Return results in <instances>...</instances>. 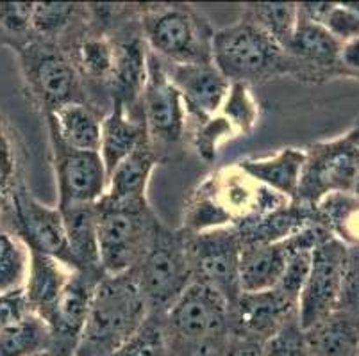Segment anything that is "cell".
<instances>
[{"label": "cell", "mask_w": 359, "mask_h": 356, "mask_svg": "<svg viewBox=\"0 0 359 356\" xmlns=\"http://www.w3.org/2000/svg\"><path fill=\"white\" fill-rule=\"evenodd\" d=\"M288 204L293 201L257 184L236 164L211 175L191 196L186 208L184 230L197 234L215 228L238 227Z\"/></svg>", "instance_id": "6da1fadb"}, {"label": "cell", "mask_w": 359, "mask_h": 356, "mask_svg": "<svg viewBox=\"0 0 359 356\" xmlns=\"http://www.w3.org/2000/svg\"><path fill=\"white\" fill-rule=\"evenodd\" d=\"M149 318L135 269L104 274L91 299L90 315L75 356H113Z\"/></svg>", "instance_id": "7a4b0ae2"}, {"label": "cell", "mask_w": 359, "mask_h": 356, "mask_svg": "<svg viewBox=\"0 0 359 356\" xmlns=\"http://www.w3.org/2000/svg\"><path fill=\"white\" fill-rule=\"evenodd\" d=\"M163 318L174 356H225L229 351V303L217 290L194 282Z\"/></svg>", "instance_id": "3957f363"}, {"label": "cell", "mask_w": 359, "mask_h": 356, "mask_svg": "<svg viewBox=\"0 0 359 356\" xmlns=\"http://www.w3.org/2000/svg\"><path fill=\"white\" fill-rule=\"evenodd\" d=\"M213 64L229 83L256 84L293 71L297 61L283 47L243 18L213 34Z\"/></svg>", "instance_id": "277c9868"}, {"label": "cell", "mask_w": 359, "mask_h": 356, "mask_svg": "<svg viewBox=\"0 0 359 356\" xmlns=\"http://www.w3.org/2000/svg\"><path fill=\"white\" fill-rule=\"evenodd\" d=\"M140 24L149 50L165 63H213L215 31L190 6L166 4L143 9Z\"/></svg>", "instance_id": "5b68a950"}, {"label": "cell", "mask_w": 359, "mask_h": 356, "mask_svg": "<svg viewBox=\"0 0 359 356\" xmlns=\"http://www.w3.org/2000/svg\"><path fill=\"white\" fill-rule=\"evenodd\" d=\"M149 313L165 315L194 283L186 232H172L158 225L152 244L135 267Z\"/></svg>", "instance_id": "8992f818"}, {"label": "cell", "mask_w": 359, "mask_h": 356, "mask_svg": "<svg viewBox=\"0 0 359 356\" xmlns=\"http://www.w3.org/2000/svg\"><path fill=\"white\" fill-rule=\"evenodd\" d=\"M99 215V259L104 274H122L135 269L152 244L158 220L149 205L129 207L102 200L97 204Z\"/></svg>", "instance_id": "52a82bcc"}, {"label": "cell", "mask_w": 359, "mask_h": 356, "mask_svg": "<svg viewBox=\"0 0 359 356\" xmlns=\"http://www.w3.org/2000/svg\"><path fill=\"white\" fill-rule=\"evenodd\" d=\"M359 176V130L306 152L295 204L315 208L331 194L352 192Z\"/></svg>", "instance_id": "ba28073f"}, {"label": "cell", "mask_w": 359, "mask_h": 356, "mask_svg": "<svg viewBox=\"0 0 359 356\" xmlns=\"http://www.w3.org/2000/svg\"><path fill=\"white\" fill-rule=\"evenodd\" d=\"M186 244L194 282L217 290L231 308L241 294V241L236 228H215L197 234L186 232Z\"/></svg>", "instance_id": "9c48e42d"}, {"label": "cell", "mask_w": 359, "mask_h": 356, "mask_svg": "<svg viewBox=\"0 0 359 356\" xmlns=\"http://www.w3.org/2000/svg\"><path fill=\"white\" fill-rule=\"evenodd\" d=\"M29 90L47 114L68 104L81 102V86L75 64L54 41L29 39L18 48Z\"/></svg>", "instance_id": "30bf717a"}, {"label": "cell", "mask_w": 359, "mask_h": 356, "mask_svg": "<svg viewBox=\"0 0 359 356\" xmlns=\"http://www.w3.org/2000/svg\"><path fill=\"white\" fill-rule=\"evenodd\" d=\"M345 262L347 244L336 239L332 234L313 250L311 269L297 303V318L304 332L339 310Z\"/></svg>", "instance_id": "8fae6325"}, {"label": "cell", "mask_w": 359, "mask_h": 356, "mask_svg": "<svg viewBox=\"0 0 359 356\" xmlns=\"http://www.w3.org/2000/svg\"><path fill=\"white\" fill-rule=\"evenodd\" d=\"M102 276V271H74L54 308L41 319L50 335L48 351L54 356H75Z\"/></svg>", "instance_id": "7c38bea8"}, {"label": "cell", "mask_w": 359, "mask_h": 356, "mask_svg": "<svg viewBox=\"0 0 359 356\" xmlns=\"http://www.w3.org/2000/svg\"><path fill=\"white\" fill-rule=\"evenodd\" d=\"M50 145L60 191L57 207L99 204L107 192V171L100 153L70 148L54 130H50Z\"/></svg>", "instance_id": "4fadbf2b"}, {"label": "cell", "mask_w": 359, "mask_h": 356, "mask_svg": "<svg viewBox=\"0 0 359 356\" xmlns=\"http://www.w3.org/2000/svg\"><path fill=\"white\" fill-rule=\"evenodd\" d=\"M13 200V227L24 241L25 248L48 255L70 271H77L68 248L67 230L60 207H47L32 198L25 187H15Z\"/></svg>", "instance_id": "5bb4252c"}, {"label": "cell", "mask_w": 359, "mask_h": 356, "mask_svg": "<svg viewBox=\"0 0 359 356\" xmlns=\"http://www.w3.org/2000/svg\"><path fill=\"white\" fill-rule=\"evenodd\" d=\"M142 114L150 143L175 145L184 132L186 107L161 59L149 50L147 80L142 91Z\"/></svg>", "instance_id": "9a60e30c"}, {"label": "cell", "mask_w": 359, "mask_h": 356, "mask_svg": "<svg viewBox=\"0 0 359 356\" xmlns=\"http://www.w3.org/2000/svg\"><path fill=\"white\" fill-rule=\"evenodd\" d=\"M293 315H297V303L277 289L241 292L229 308L231 333L240 341L261 346Z\"/></svg>", "instance_id": "2e32d148"}, {"label": "cell", "mask_w": 359, "mask_h": 356, "mask_svg": "<svg viewBox=\"0 0 359 356\" xmlns=\"http://www.w3.org/2000/svg\"><path fill=\"white\" fill-rule=\"evenodd\" d=\"M163 64L170 80L181 93L186 111L194 114L198 123L208 122L220 113L231 83L213 63L170 64L163 61Z\"/></svg>", "instance_id": "e0dca14e"}, {"label": "cell", "mask_w": 359, "mask_h": 356, "mask_svg": "<svg viewBox=\"0 0 359 356\" xmlns=\"http://www.w3.org/2000/svg\"><path fill=\"white\" fill-rule=\"evenodd\" d=\"M156 162L158 157L154 146L150 139H145L109 173L104 198L118 205L147 207V187Z\"/></svg>", "instance_id": "ac0fdd59"}, {"label": "cell", "mask_w": 359, "mask_h": 356, "mask_svg": "<svg viewBox=\"0 0 359 356\" xmlns=\"http://www.w3.org/2000/svg\"><path fill=\"white\" fill-rule=\"evenodd\" d=\"M290 251H292L290 237L279 243L241 244V292H261V290L276 289L288 262Z\"/></svg>", "instance_id": "d6986e66"}, {"label": "cell", "mask_w": 359, "mask_h": 356, "mask_svg": "<svg viewBox=\"0 0 359 356\" xmlns=\"http://www.w3.org/2000/svg\"><path fill=\"white\" fill-rule=\"evenodd\" d=\"M145 139H149V134L143 118H133L129 107L120 100H115L107 116L100 123L99 153L106 166L107 176Z\"/></svg>", "instance_id": "ffe728a7"}, {"label": "cell", "mask_w": 359, "mask_h": 356, "mask_svg": "<svg viewBox=\"0 0 359 356\" xmlns=\"http://www.w3.org/2000/svg\"><path fill=\"white\" fill-rule=\"evenodd\" d=\"M29 264L25 274L24 292L27 296L29 306L32 313L40 319H45L48 312L60 299L65 285L74 271L68 269L61 262L40 253V251L27 248Z\"/></svg>", "instance_id": "44dd1931"}, {"label": "cell", "mask_w": 359, "mask_h": 356, "mask_svg": "<svg viewBox=\"0 0 359 356\" xmlns=\"http://www.w3.org/2000/svg\"><path fill=\"white\" fill-rule=\"evenodd\" d=\"M304 161L306 152L285 148L266 159H247L238 162V166L257 184L272 189L273 192L295 204Z\"/></svg>", "instance_id": "7402d4cb"}, {"label": "cell", "mask_w": 359, "mask_h": 356, "mask_svg": "<svg viewBox=\"0 0 359 356\" xmlns=\"http://www.w3.org/2000/svg\"><path fill=\"white\" fill-rule=\"evenodd\" d=\"M113 48H115V63H113L109 84L113 86L115 100H120L129 109H133L145 86L149 50L145 41L138 36L113 41Z\"/></svg>", "instance_id": "603a6c76"}, {"label": "cell", "mask_w": 359, "mask_h": 356, "mask_svg": "<svg viewBox=\"0 0 359 356\" xmlns=\"http://www.w3.org/2000/svg\"><path fill=\"white\" fill-rule=\"evenodd\" d=\"M67 230L68 248L77 271H102L99 259V215L97 204L60 208ZM104 273V271H102Z\"/></svg>", "instance_id": "cb8c5ba5"}, {"label": "cell", "mask_w": 359, "mask_h": 356, "mask_svg": "<svg viewBox=\"0 0 359 356\" xmlns=\"http://www.w3.org/2000/svg\"><path fill=\"white\" fill-rule=\"evenodd\" d=\"M48 129L57 134L61 141L81 152H99L100 150V123L95 111L86 104L74 102L61 107L55 113L47 114Z\"/></svg>", "instance_id": "d4e9b609"}, {"label": "cell", "mask_w": 359, "mask_h": 356, "mask_svg": "<svg viewBox=\"0 0 359 356\" xmlns=\"http://www.w3.org/2000/svg\"><path fill=\"white\" fill-rule=\"evenodd\" d=\"M339 48L341 43L324 25L299 18L286 52L297 63H308L316 68H334L338 64Z\"/></svg>", "instance_id": "484cf974"}, {"label": "cell", "mask_w": 359, "mask_h": 356, "mask_svg": "<svg viewBox=\"0 0 359 356\" xmlns=\"http://www.w3.org/2000/svg\"><path fill=\"white\" fill-rule=\"evenodd\" d=\"M306 339L313 356H354L359 346V322L338 310L306 329Z\"/></svg>", "instance_id": "4316f807"}, {"label": "cell", "mask_w": 359, "mask_h": 356, "mask_svg": "<svg viewBox=\"0 0 359 356\" xmlns=\"http://www.w3.org/2000/svg\"><path fill=\"white\" fill-rule=\"evenodd\" d=\"M322 223L327 225L329 232L334 234L347 246H359V198L352 192L331 194L316 205Z\"/></svg>", "instance_id": "83f0119b"}, {"label": "cell", "mask_w": 359, "mask_h": 356, "mask_svg": "<svg viewBox=\"0 0 359 356\" xmlns=\"http://www.w3.org/2000/svg\"><path fill=\"white\" fill-rule=\"evenodd\" d=\"M243 16L270 36L279 47L288 50L290 41L299 22L297 4L292 2H273V4H249Z\"/></svg>", "instance_id": "f1b7e54d"}, {"label": "cell", "mask_w": 359, "mask_h": 356, "mask_svg": "<svg viewBox=\"0 0 359 356\" xmlns=\"http://www.w3.org/2000/svg\"><path fill=\"white\" fill-rule=\"evenodd\" d=\"M50 335L38 315L29 313L16 325L0 329V356H32L48 351Z\"/></svg>", "instance_id": "f546056e"}, {"label": "cell", "mask_w": 359, "mask_h": 356, "mask_svg": "<svg viewBox=\"0 0 359 356\" xmlns=\"http://www.w3.org/2000/svg\"><path fill=\"white\" fill-rule=\"evenodd\" d=\"M75 66L79 68L86 77L93 80L109 83L115 63V48L113 41L106 36H88L75 48Z\"/></svg>", "instance_id": "4dcf8cb0"}, {"label": "cell", "mask_w": 359, "mask_h": 356, "mask_svg": "<svg viewBox=\"0 0 359 356\" xmlns=\"http://www.w3.org/2000/svg\"><path fill=\"white\" fill-rule=\"evenodd\" d=\"M113 356H174L165 328V318L149 313L138 332Z\"/></svg>", "instance_id": "1f68e13d"}, {"label": "cell", "mask_w": 359, "mask_h": 356, "mask_svg": "<svg viewBox=\"0 0 359 356\" xmlns=\"http://www.w3.org/2000/svg\"><path fill=\"white\" fill-rule=\"evenodd\" d=\"M29 253L8 232L0 230V294L22 289L27 274Z\"/></svg>", "instance_id": "d6a6232c"}, {"label": "cell", "mask_w": 359, "mask_h": 356, "mask_svg": "<svg viewBox=\"0 0 359 356\" xmlns=\"http://www.w3.org/2000/svg\"><path fill=\"white\" fill-rule=\"evenodd\" d=\"M220 116H224L238 134H250L257 122V106L247 84L231 83L229 93L222 104Z\"/></svg>", "instance_id": "836d02e7"}, {"label": "cell", "mask_w": 359, "mask_h": 356, "mask_svg": "<svg viewBox=\"0 0 359 356\" xmlns=\"http://www.w3.org/2000/svg\"><path fill=\"white\" fill-rule=\"evenodd\" d=\"M79 8L68 2H34L32 11V32L36 38L52 41L67 27H70Z\"/></svg>", "instance_id": "e575fe53"}, {"label": "cell", "mask_w": 359, "mask_h": 356, "mask_svg": "<svg viewBox=\"0 0 359 356\" xmlns=\"http://www.w3.org/2000/svg\"><path fill=\"white\" fill-rule=\"evenodd\" d=\"M261 355L263 356H313L308 346L306 332L300 326L299 318L293 315L292 319L280 326L272 337L261 344Z\"/></svg>", "instance_id": "d590c367"}, {"label": "cell", "mask_w": 359, "mask_h": 356, "mask_svg": "<svg viewBox=\"0 0 359 356\" xmlns=\"http://www.w3.org/2000/svg\"><path fill=\"white\" fill-rule=\"evenodd\" d=\"M236 130L224 116L217 114L204 123H198V130L195 134V148L198 155L208 162L217 159V150L225 139L236 136Z\"/></svg>", "instance_id": "8d00e7d4"}, {"label": "cell", "mask_w": 359, "mask_h": 356, "mask_svg": "<svg viewBox=\"0 0 359 356\" xmlns=\"http://www.w3.org/2000/svg\"><path fill=\"white\" fill-rule=\"evenodd\" d=\"M34 2H0V32L8 38H25L32 32Z\"/></svg>", "instance_id": "74e56055"}, {"label": "cell", "mask_w": 359, "mask_h": 356, "mask_svg": "<svg viewBox=\"0 0 359 356\" xmlns=\"http://www.w3.org/2000/svg\"><path fill=\"white\" fill-rule=\"evenodd\" d=\"M15 191V150L0 122V208Z\"/></svg>", "instance_id": "f35d334b"}, {"label": "cell", "mask_w": 359, "mask_h": 356, "mask_svg": "<svg viewBox=\"0 0 359 356\" xmlns=\"http://www.w3.org/2000/svg\"><path fill=\"white\" fill-rule=\"evenodd\" d=\"M29 313H32V310L29 306L24 287L8 294H0V329L20 322Z\"/></svg>", "instance_id": "ab89813d"}, {"label": "cell", "mask_w": 359, "mask_h": 356, "mask_svg": "<svg viewBox=\"0 0 359 356\" xmlns=\"http://www.w3.org/2000/svg\"><path fill=\"white\" fill-rule=\"evenodd\" d=\"M359 305V246H347V262H345L344 292L339 310Z\"/></svg>", "instance_id": "60d3db41"}, {"label": "cell", "mask_w": 359, "mask_h": 356, "mask_svg": "<svg viewBox=\"0 0 359 356\" xmlns=\"http://www.w3.org/2000/svg\"><path fill=\"white\" fill-rule=\"evenodd\" d=\"M338 64L351 71H359V36L347 43H341Z\"/></svg>", "instance_id": "b9f144b4"}, {"label": "cell", "mask_w": 359, "mask_h": 356, "mask_svg": "<svg viewBox=\"0 0 359 356\" xmlns=\"http://www.w3.org/2000/svg\"><path fill=\"white\" fill-rule=\"evenodd\" d=\"M225 356H263L261 355V346L254 342L238 341L234 346H229V351Z\"/></svg>", "instance_id": "7bdbcfd3"}, {"label": "cell", "mask_w": 359, "mask_h": 356, "mask_svg": "<svg viewBox=\"0 0 359 356\" xmlns=\"http://www.w3.org/2000/svg\"><path fill=\"white\" fill-rule=\"evenodd\" d=\"M352 194H354V196H358V198H359V176H358V180H355V185H354V189H352Z\"/></svg>", "instance_id": "ee69618b"}, {"label": "cell", "mask_w": 359, "mask_h": 356, "mask_svg": "<svg viewBox=\"0 0 359 356\" xmlns=\"http://www.w3.org/2000/svg\"><path fill=\"white\" fill-rule=\"evenodd\" d=\"M32 356H54V355H52L50 351H41V353H36V355H32Z\"/></svg>", "instance_id": "f6af8a7d"}, {"label": "cell", "mask_w": 359, "mask_h": 356, "mask_svg": "<svg viewBox=\"0 0 359 356\" xmlns=\"http://www.w3.org/2000/svg\"><path fill=\"white\" fill-rule=\"evenodd\" d=\"M354 356H359V346H358V349H355V355Z\"/></svg>", "instance_id": "bcb514c9"}]
</instances>
